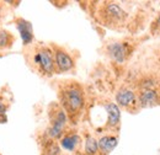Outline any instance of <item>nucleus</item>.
<instances>
[{
  "mask_svg": "<svg viewBox=\"0 0 160 155\" xmlns=\"http://www.w3.org/2000/svg\"><path fill=\"white\" fill-rule=\"evenodd\" d=\"M42 155H60L59 145L54 140H49L44 144Z\"/></svg>",
  "mask_w": 160,
  "mask_h": 155,
  "instance_id": "2eb2a0df",
  "label": "nucleus"
},
{
  "mask_svg": "<svg viewBox=\"0 0 160 155\" xmlns=\"http://www.w3.org/2000/svg\"><path fill=\"white\" fill-rule=\"evenodd\" d=\"M6 110H8V105L2 100H0V116H4Z\"/></svg>",
  "mask_w": 160,
  "mask_h": 155,
  "instance_id": "dca6fc26",
  "label": "nucleus"
},
{
  "mask_svg": "<svg viewBox=\"0 0 160 155\" xmlns=\"http://www.w3.org/2000/svg\"><path fill=\"white\" fill-rule=\"evenodd\" d=\"M137 98L140 107H154L157 105H160V92L158 89L139 90Z\"/></svg>",
  "mask_w": 160,
  "mask_h": 155,
  "instance_id": "0eeeda50",
  "label": "nucleus"
},
{
  "mask_svg": "<svg viewBox=\"0 0 160 155\" xmlns=\"http://www.w3.org/2000/svg\"><path fill=\"white\" fill-rule=\"evenodd\" d=\"M99 150V143L98 140L91 136H86L85 139V154L86 155H98Z\"/></svg>",
  "mask_w": 160,
  "mask_h": 155,
  "instance_id": "ddd939ff",
  "label": "nucleus"
},
{
  "mask_svg": "<svg viewBox=\"0 0 160 155\" xmlns=\"http://www.w3.org/2000/svg\"><path fill=\"white\" fill-rule=\"evenodd\" d=\"M80 144H81V139L75 133H68V134L62 137V139H60L62 148L68 152H75L79 148Z\"/></svg>",
  "mask_w": 160,
  "mask_h": 155,
  "instance_id": "9b49d317",
  "label": "nucleus"
},
{
  "mask_svg": "<svg viewBox=\"0 0 160 155\" xmlns=\"http://www.w3.org/2000/svg\"><path fill=\"white\" fill-rule=\"evenodd\" d=\"M54 63H56V72L65 73L74 68V60L70 57L69 53H67L62 48H54Z\"/></svg>",
  "mask_w": 160,
  "mask_h": 155,
  "instance_id": "423d86ee",
  "label": "nucleus"
},
{
  "mask_svg": "<svg viewBox=\"0 0 160 155\" xmlns=\"http://www.w3.org/2000/svg\"><path fill=\"white\" fill-rule=\"evenodd\" d=\"M154 27H155V32H159L160 31V15L155 19V21H154V26H153L152 30H154Z\"/></svg>",
  "mask_w": 160,
  "mask_h": 155,
  "instance_id": "f3484780",
  "label": "nucleus"
},
{
  "mask_svg": "<svg viewBox=\"0 0 160 155\" xmlns=\"http://www.w3.org/2000/svg\"><path fill=\"white\" fill-rule=\"evenodd\" d=\"M16 27L21 35V38L25 46H28L33 41V31H32V25L31 22L26 21L25 19H18L15 21Z\"/></svg>",
  "mask_w": 160,
  "mask_h": 155,
  "instance_id": "1a4fd4ad",
  "label": "nucleus"
},
{
  "mask_svg": "<svg viewBox=\"0 0 160 155\" xmlns=\"http://www.w3.org/2000/svg\"><path fill=\"white\" fill-rule=\"evenodd\" d=\"M106 52L110 58H112L117 63H124L126 59L131 54V47L126 42H113L110 43L106 48Z\"/></svg>",
  "mask_w": 160,
  "mask_h": 155,
  "instance_id": "39448f33",
  "label": "nucleus"
},
{
  "mask_svg": "<svg viewBox=\"0 0 160 155\" xmlns=\"http://www.w3.org/2000/svg\"><path fill=\"white\" fill-rule=\"evenodd\" d=\"M98 143H99V150H100L101 154L108 155L117 147L118 139H117V137L105 136L102 137V138H100V140Z\"/></svg>",
  "mask_w": 160,
  "mask_h": 155,
  "instance_id": "f8f14e48",
  "label": "nucleus"
},
{
  "mask_svg": "<svg viewBox=\"0 0 160 155\" xmlns=\"http://www.w3.org/2000/svg\"><path fill=\"white\" fill-rule=\"evenodd\" d=\"M116 102L121 107L131 110L132 107H136L138 105L137 94L131 89H126V88L121 89L120 91L116 94Z\"/></svg>",
  "mask_w": 160,
  "mask_h": 155,
  "instance_id": "6e6552de",
  "label": "nucleus"
},
{
  "mask_svg": "<svg viewBox=\"0 0 160 155\" xmlns=\"http://www.w3.org/2000/svg\"><path fill=\"white\" fill-rule=\"evenodd\" d=\"M14 41H15L14 36H12L9 31H6V30H0V49L10 48Z\"/></svg>",
  "mask_w": 160,
  "mask_h": 155,
  "instance_id": "4468645a",
  "label": "nucleus"
},
{
  "mask_svg": "<svg viewBox=\"0 0 160 155\" xmlns=\"http://www.w3.org/2000/svg\"><path fill=\"white\" fill-rule=\"evenodd\" d=\"M59 101L62 108L67 115H69L72 118L79 116L85 103L82 88L78 82L63 85L59 90Z\"/></svg>",
  "mask_w": 160,
  "mask_h": 155,
  "instance_id": "f03ea898",
  "label": "nucleus"
},
{
  "mask_svg": "<svg viewBox=\"0 0 160 155\" xmlns=\"http://www.w3.org/2000/svg\"><path fill=\"white\" fill-rule=\"evenodd\" d=\"M51 118V126L47 131V134L51 139H57L63 136L65 124H67V113L65 111L60 107V106H54L53 107V112H51L49 115Z\"/></svg>",
  "mask_w": 160,
  "mask_h": 155,
  "instance_id": "20e7f679",
  "label": "nucleus"
},
{
  "mask_svg": "<svg viewBox=\"0 0 160 155\" xmlns=\"http://www.w3.org/2000/svg\"><path fill=\"white\" fill-rule=\"evenodd\" d=\"M105 110L107 112V127L108 128H115L120 124L121 119V112L120 108L116 103L107 102L105 105Z\"/></svg>",
  "mask_w": 160,
  "mask_h": 155,
  "instance_id": "9d476101",
  "label": "nucleus"
},
{
  "mask_svg": "<svg viewBox=\"0 0 160 155\" xmlns=\"http://www.w3.org/2000/svg\"><path fill=\"white\" fill-rule=\"evenodd\" d=\"M27 63L32 67L35 72L40 75L51 77L56 73V63H54V53L53 51L44 46L36 44L26 53Z\"/></svg>",
  "mask_w": 160,
  "mask_h": 155,
  "instance_id": "f257e3e1",
  "label": "nucleus"
},
{
  "mask_svg": "<svg viewBox=\"0 0 160 155\" xmlns=\"http://www.w3.org/2000/svg\"><path fill=\"white\" fill-rule=\"evenodd\" d=\"M99 19L107 27L111 28H118L123 26L127 21L128 14L121 8L117 2L106 1L103 2L99 9Z\"/></svg>",
  "mask_w": 160,
  "mask_h": 155,
  "instance_id": "7ed1b4c3",
  "label": "nucleus"
}]
</instances>
